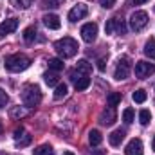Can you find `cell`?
Here are the masks:
<instances>
[{"instance_id":"1","label":"cell","mask_w":155,"mask_h":155,"mask_svg":"<svg viewBox=\"0 0 155 155\" xmlns=\"http://www.w3.org/2000/svg\"><path fill=\"white\" fill-rule=\"evenodd\" d=\"M54 49H56V52L61 56V58H72V56H76L78 52V41L74 38H71V36H63V38H60L58 41H54Z\"/></svg>"},{"instance_id":"2","label":"cell","mask_w":155,"mask_h":155,"mask_svg":"<svg viewBox=\"0 0 155 155\" xmlns=\"http://www.w3.org/2000/svg\"><path fill=\"white\" fill-rule=\"evenodd\" d=\"M31 60L25 54H11L5 58V69L9 72H22L25 69H29Z\"/></svg>"},{"instance_id":"3","label":"cell","mask_w":155,"mask_h":155,"mask_svg":"<svg viewBox=\"0 0 155 155\" xmlns=\"http://www.w3.org/2000/svg\"><path fill=\"white\" fill-rule=\"evenodd\" d=\"M22 101L27 108H35L38 107L41 101V92L36 85H25L22 90Z\"/></svg>"},{"instance_id":"4","label":"cell","mask_w":155,"mask_h":155,"mask_svg":"<svg viewBox=\"0 0 155 155\" xmlns=\"http://www.w3.org/2000/svg\"><path fill=\"white\" fill-rule=\"evenodd\" d=\"M146 25H148V15H146L144 11H135V13H132V16H130V29H132V31L139 33V31H143Z\"/></svg>"},{"instance_id":"5","label":"cell","mask_w":155,"mask_h":155,"mask_svg":"<svg viewBox=\"0 0 155 155\" xmlns=\"http://www.w3.org/2000/svg\"><path fill=\"white\" fill-rule=\"evenodd\" d=\"M132 72V63H130V58L128 56H123L119 61H117V67H116V72H114V78L117 81H123L130 76Z\"/></svg>"},{"instance_id":"6","label":"cell","mask_w":155,"mask_h":155,"mask_svg":"<svg viewBox=\"0 0 155 155\" xmlns=\"http://www.w3.org/2000/svg\"><path fill=\"white\" fill-rule=\"evenodd\" d=\"M107 35H124L126 33V24L123 18H110L105 25Z\"/></svg>"},{"instance_id":"7","label":"cell","mask_w":155,"mask_h":155,"mask_svg":"<svg viewBox=\"0 0 155 155\" xmlns=\"http://www.w3.org/2000/svg\"><path fill=\"white\" fill-rule=\"evenodd\" d=\"M155 74V65L150 61H137L135 63V76L139 79H144V78H150Z\"/></svg>"},{"instance_id":"8","label":"cell","mask_w":155,"mask_h":155,"mask_svg":"<svg viewBox=\"0 0 155 155\" xmlns=\"http://www.w3.org/2000/svg\"><path fill=\"white\" fill-rule=\"evenodd\" d=\"M71 81L74 83V88H76L78 92L90 87V78L85 76V74H81V72H78V71H72V72H71Z\"/></svg>"},{"instance_id":"9","label":"cell","mask_w":155,"mask_h":155,"mask_svg":"<svg viewBox=\"0 0 155 155\" xmlns=\"http://www.w3.org/2000/svg\"><path fill=\"white\" fill-rule=\"evenodd\" d=\"M96 36H97V24L90 22V24H85L81 27V38L85 40L87 43H92L96 40Z\"/></svg>"},{"instance_id":"10","label":"cell","mask_w":155,"mask_h":155,"mask_svg":"<svg viewBox=\"0 0 155 155\" xmlns=\"http://www.w3.org/2000/svg\"><path fill=\"white\" fill-rule=\"evenodd\" d=\"M87 15H88V7H87L85 4H78V5H74V7L69 11V20H71V22H78V20L85 18Z\"/></svg>"},{"instance_id":"11","label":"cell","mask_w":155,"mask_h":155,"mask_svg":"<svg viewBox=\"0 0 155 155\" xmlns=\"http://www.w3.org/2000/svg\"><path fill=\"white\" fill-rule=\"evenodd\" d=\"M116 108L114 107H107L101 114H99V123L105 124V126H112L116 123Z\"/></svg>"},{"instance_id":"12","label":"cell","mask_w":155,"mask_h":155,"mask_svg":"<svg viewBox=\"0 0 155 155\" xmlns=\"http://www.w3.org/2000/svg\"><path fill=\"white\" fill-rule=\"evenodd\" d=\"M18 27V20L16 18H9V20H4L0 24V40L4 38L5 35H11L13 31H16Z\"/></svg>"},{"instance_id":"13","label":"cell","mask_w":155,"mask_h":155,"mask_svg":"<svg viewBox=\"0 0 155 155\" xmlns=\"http://www.w3.org/2000/svg\"><path fill=\"white\" fill-rule=\"evenodd\" d=\"M13 137H15V144H16V146H20V148H22V146L31 144V139H33V137L24 130V128H18V130L15 132V135H13Z\"/></svg>"},{"instance_id":"14","label":"cell","mask_w":155,"mask_h":155,"mask_svg":"<svg viewBox=\"0 0 155 155\" xmlns=\"http://www.w3.org/2000/svg\"><path fill=\"white\" fill-rule=\"evenodd\" d=\"M124 153L126 155H143V143H141V139H132L126 144Z\"/></svg>"},{"instance_id":"15","label":"cell","mask_w":155,"mask_h":155,"mask_svg":"<svg viewBox=\"0 0 155 155\" xmlns=\"http://www.w3.org/2000/svg\"><path fill=\"white\" fill-rule=\"evenodd\" d=\"M124 130L123 128H117V130H114L110 135H108V141H110V144L112 146H119L121 143H123V139H124Z\"/></svg>"},{"instance_id":"16","label":"cell","mask_w":155,"mask_h":155,"mask_svg":"<svg viewBox=\"0 0 155 155\" xmlns=\"http://www.w3.org/2000/svg\"><path fill=\"white\" fill-rule=\"evenodd\" d=\"M43 24H45V27H49V29H60V18L56 16V15H43Z\"/></svg>"},{"instance_id":"17","label":"cell","mask_w":155,"mask_h":155,"mask_svg":"<svg viewBox=\"0 0 155 155\" xmlns=\"http://www.w3.org/2000/svg\"><path fill=\"white\" fill-rule=\"evenodd\" d=\"M101 141H103V135H101L99 130H90V132H88V143H90L92 146H99Z\"/></svg>"},{"instance_id":"18","label":"cell","mask_w":155,"mask_h":155,"mask_svg":"<svg viewBox=\"0 0 155 155\" xmlns=\"http://www.w3.org/2000/svg\"><path fill=\"white\" fill-rule=\"evenodd\" d=\"M76 71L78 72H81V74H85V76H88V74L92 72V65H90L87 60H79V61H78Z\"/></svg>"},{"instance_id":"19","label":"cell","mask_w":155,"mask_h":155,"mask_svg":"<svg viewBox=\"0 0 155 155\" xmlns=\"http://www.w3.org/2000/svg\"><path fill=\"white\" fill-rule=\"evenodd\" d=\"M27 110L24 108V107H15V108H11V112H9V116L13 117V119H24V117H27Z\"/></svg>"},{"instance_id":"20","label":"cell","mask_w":155,"mask_h":155,"mask_svg":"<svg viewBox=\"0 0 155 155\" xmlns=\"http://www.w3.org/2000/svg\"><path fill=\"white\" fill-rule=\"evenodd\" d=\"M144 54L150 58V60H155V40L150 38L144 45Z\"/></svg>"},{"instance_id":"21","label":"cell","mask_w":155,"mask_h":155,"mask_svg":"<svg viewBox=\"0 0 155 155\" xmlns=\"http://www.w3.org/2000/svg\"><path fill=\"white\" fill-rule=\"evenodd\" d=\"M33 155H54V150L51 144H40L38 148L33 152Z\"/></svg>"},{"instance_id":"22","label":"cell","mask_w":155,"mask_h":155,"mask_svg":"<svg viewBox=\"0 0 155 155\" xmlns=\"http://www.w3.org/2000/svg\"><path fill=\"white\" fill-rule=\"evenodd\" d=\"M49 69L54 71V72H60V71L63 69V60H60V58H51V60H49Z\"/></svg>"},{"instance_id":"23","label":"cell","mask_w":155,"mask_h":155,"mask_svg":"<svg viewBox=\"0 0 155 155\" xmlns=\"http://www.w3.org/2000/svg\"><path fill=\"white\" fill-rule=\"evenodd\" d=\"M65 96H67V85L65 83H58L56 90H54V99H61Z\"/></svg>"},{"instance_id":"24","label":"cell","mask_w":155,"mask_h":155,"mask_svg":"<svg viewBox=\"0 0 155 155\" xmlns=\"http://www.w3.org/2000/svg\"><path fill=\"white\" fill-rule=\"evenodd\" d=\"M146 97H148V94H146V90H143V88H139V90H135V92L132 94V99H134L135 103H144Z\"/></svg>"},{"instance_id":"25","label":"cell","mask_w":155,"mask_h":155,"mask_svg":"<svg viewBox=\"0 0 155 155\" xmlns=\"http://www.w3.org/2000/svg\"><path fill=\"white\" fill-rule=\"evenodd\" d=\"M121 92H110L108 94V107H117L121 103Z\"/></svg>"},{"instance_id":"26","label":"cell","mask_w":155,"mask_h":155,"mask_svg":"<svg viewBox=\"0 0 155 155\" xmlns=\"http://www.w3.org/2000/svg\"><path fill=\"white\" fill-rule=\"evenodd\" d=\"M33 2H35V0H11V4H13L16 9H27V7L33 5Z\"/></svg>"},{"instance_id":"27","label":"cell","mask_w":155,"mask_h":155,"mask_svg":"<svg viewBox=\"0 0 155 155\" xmlns=\"http://www.w3.org/2000/svg\"><path fill=\"white\" fill-rule=\"evenodd\" d=\"M150 121H152L150 110H141V114H139V123H141L143 126H146V124H150Z\"/></svg>"},{"instance_id":"28","label":"cell","mask_w":155,"mask_h":155,"mask_svg":"<svg viewBox=\"0 0 155 155\" xmlns=\"http://www.w3.org/2000/svg\"><path fill=\"white\" fill-rule=\"evenodd\" d=\"M43 79H45V83H47L49 87L58 85V74H56V72H47V74L43 76Z\"/></svg>"},{"instance_id":"29","label":"cell","mask_w":155,"mask_h":155,"mask_svg":"<svg viewBox=\"0 0 155 155\" xmlns=\"http://www.w3.org/2000/svg\"><path fill=\"white\" fill-rule=\"evenodd\" d=\"M35 38H36V29H35V27H27V29L24 31V40H25L27 43H31Z\"/></svg>"},{"instance_id":"30","label":"cell","mask_w":155,"mask_h":155,"mask_svg":"<svg viewBox=\"0 0 155 155\" xmlns=\"http://www.w3.org/2000/svg\"><path fill=\"white\" fill-rule=\"evenodd\" d=\"M134 117H135L134 108H126V110L123 112V121H124L126 124H132V123H134Z\"/></svg>"},{"instance_id":"31","label":"cell","mask_w":155,"mask_h":155,"mask_svg":"<svg viewBox=\"0 0 155 155\" xmlns=\"http://www.w3.org/2000/svg\"><path fill=\"white\" fill-rule=\"evenodd\" d=\"M7 101H9V96L5 94V90L0 88V108H4V107L7 105Z\"/></svg>"},{"instance_id":"32","label":"cell","mask_w":155,"mask_h":155,"mask_svg":"<svg viewBox=\"0 0 155 155\" xmlns=\"http://www.w3.org/2000/svg\"><path fill=\"white\" fill-rule=\"evenodd\" d=\"M99 4L103 5V7H107V9H110L114 4H116V0H99Z\"/></svg>"},{"instance_id":"33","label":"cell","mask_w":155,"mask_h":155,"mask_svg":"<svg viewBox=\"0 0 155 155\" xmlns=\"http://www.w3.org/2000/svg\"><path fill=\"white\" fill-rule=\"evenodd\" d=\"M45 4H47V7H58L60 5L56 0H45Z\"/></svg>"},{"instance_id":"34","label":"cell","mask_w":155,"mask_h":155,"mask_svg":"<svg viewBox=\"0 0 155 155\" xmlns=\"http://www.w3.org/2000/svg\"><path fill=\"white\" fill-rule=\"evenodd\" d=\"M105 63H107V61H105V58H101V60L97 61V69H99V71H105Z\"/></svg>"},{"instance_id":"35","label":"cell","mask_w":155,"mask_h":155,"mask_svg":"<svg viewBox=\"0 0 155 155\" xmlns=\"http://www.w3.org/2000/svg\"><path fill=\"white\" fill-rule=\"evenodd\" d=\"M150 0H132V5H141V4H146Z\"/></svg>"},{"instance_id":"36","label":"cell","mask_w":155,"mask_h":155,"mask_svg":"<svg viewBox=\"0 0 155 155\" xmlns=\"http://www.w3.org/2000/svg\"><path fill=\"white\" fill-rule=\"evenodd\" d=\"M90 155H105V152H103V150H94Z\"/></svg>"},{"instance_id":"37","label":"cell","mask_w":155,"mask_h":155,"mask_svg":"<svg viewBox=\"0 0 155 155\" xmlns=\"http://www.w3.org/2000/svg\"><path fill=\"white\" fill-rule=\"evenodd\" d=\"M2 132H4V124H2V121H0V135H2Z\"/></svg>"},{"instance_id":"38","label":"cell","mask_w":155,"mask_h":155,"mask_svg":"<svg viewBox=\"0 0 155 155\" xmlns=\"http://www.w3.org/2000/svg\"><path fill=\"white\" fill-rule=\"evenodd\" d=\"M152 148H153V152H155V137H153V143H152Z\"/></svg>"},{"instance_id":"39","label":"cell","mask_w":155,"mask_h":155,"mask_svg":"<svg viewBox=\"0 0 155 155\" xmlns=\"http://www.w3.org/2000/svg\"><path fill=\"white\" fill-rule=\"evenodd\" d=\"M63 155H74V153H72V152H65Z\"/></svg>"}]
</instances>
